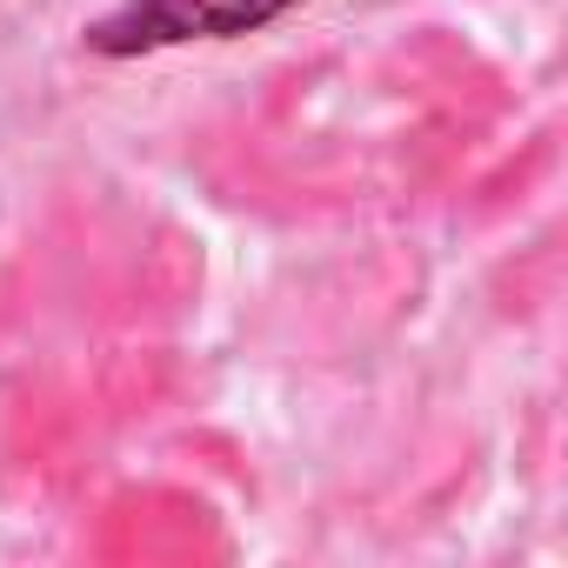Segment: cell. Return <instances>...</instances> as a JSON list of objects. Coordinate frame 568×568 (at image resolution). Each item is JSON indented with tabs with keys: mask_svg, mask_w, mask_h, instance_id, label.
<instances>
[{
	"mask_svg": "<svg viewBox=\"0 0 568 568\" xmlns=\"http://www.w3.org/2000/svg\"><path fill=\"white\" fill-rule=\"evenodd\" d=\"M295 0H128L108 21L88 28V48L101 54H148V48H181V41H227L254 34Z\"/></svg>",
	"mask_w": 568,
	"mask_h": 568,
	"instance_id": "6da1fadb",
	"label": "cell"
}]
</instances>
